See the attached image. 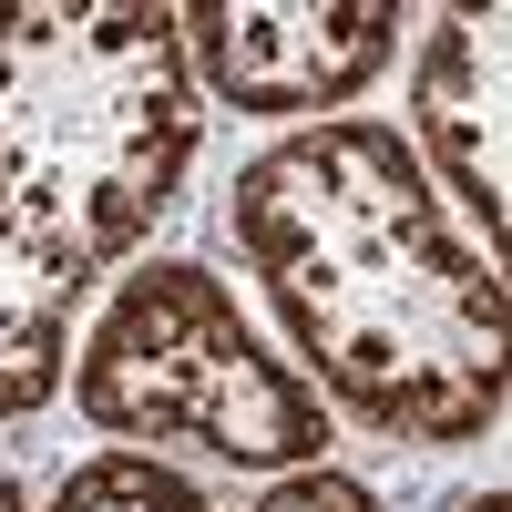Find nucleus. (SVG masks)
Listing matches in <instances>:
<instances>
[{"mask_svg": "<svg viewBox=\"0 0 512 512\" xmlns=\"http://www.w3.org/2000/svg\"><path fill=\"white\" fill-rule=\"evenodd\" d=\"M226 236L318 400L420 451L502 431V256L431 195L400 123L328 113L277 134L236 175Z\"/></svg>", "mask_w": 512, "mask_h": 512, "instance_id": "nucleus-1", "label": "nucleus"}, {"mask_svg": "<svg viewBox=\"0 0 512 512\" xmlns=\"http://www.w3.org/2000/svg\"><path fill=\"white\" fill-rule=\"evenodd\" d=\"M205 93L154 0H0V246L72 297L195 175Z\"/></svg>", "mask_w": 512, "mask_h": 512, "instance_id": "nucleus-2", "label": "nucleus"}, {"mask_svg": "<svg viewBox=\"0 0 512 512\" xmlns=\"http://www.w3.org/2000/svg\"><path fill=\"white\" fill-rule=\"evenodd\" d=\"M72 410L113 451H205L267 482L328 461V400L308 369L277 359L236 287L195 256H154L103 297L72 349Z\"/></svg>", "mask_w": 512, "mask_h": 512, "instance_id": "nucleus-3", "label": "nucleus"}, {"mask_svg": "<svg viewBox=\"0 0 512 512\" xmlns=\"http://www.w3.org/2000/svg\"><path fill=\"white\" fill-rule=\"evenodd\" d=\"M195 93L236 113H349L400 52L390 0H195L175 11Z\"/></svg>", "mask_w": 512, "mask_h": 512, "instance_id": "nucleus-4", "label": "nucleus"}, {"mask_svg": "<svg viewBox=\"0 0 512 512\" xmlns=\"http://www.w3.org/2000/svg\"><path fill=\"white\" fill-rule=\"evenodd\" d=\"M512 11H441L431 41L410 62V154L451 216H472V246L502 256V216H512Z\"/></svg>", "mask_w": 512, "mask_h": 512, "instance_id": "nucleus-5", "label": "nucleus"}, {"mask_svg": "<svg viewBox=\"0 0 512 512\" xmlns=\"http://www.w3.org/2000/svg\"><path fill=\"white\" fill-rule=\"evenodd\" d=\"M41 512H226V502L205 492L195 472H175L164 451H93V461H72V472L52 482V502H41ZM246 512H379V492L318 461V472L267 482Z\"/></svg>", "mask_w": 512, "mask_h": 512, "instance_id": "nucleus-6", "label": "nucleus"}, {"mask_svg": "<svg viewBox=\"0 0 512 512\" xmlns=\"http://www.w3.org/2000/svg\"><path fill=\"white\" fill-rule=\"evenodd\" d=\"M62 379H72V287L0 246V431H21L41 400H62ZM0 512H31L11 472H0Z\"/></svg>", "mask_w": 512, "mask_h": 512, "instance_id": "nucleus-7", "label": "nucleus"}, {"mask_svg": "<svg viewBox=\"0 0 512 512\" xmlns=\"http://www.w3.org/2000/svg\"><path fill=\"white\" fill-rule=\"evenodd\" d=\"M461 512H512V492H502V482H482V492L461 502Z\"/></svg>", "mask_w": 512, "mask_h": 512, "instance_id": "nucleus-8", "label": "nucleus"}]
</instances>
